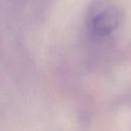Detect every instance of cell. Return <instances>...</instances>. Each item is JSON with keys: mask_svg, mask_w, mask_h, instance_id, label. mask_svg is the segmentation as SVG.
Returning <instances> with one entry per match:
<instances>
[{"mask_svg": "<svg viewBox=\"0 0 131 131\" xmlns=\"http://www.w3.org/2000/svg\"><path fill=\"white\" fill-rule=\"evenodd\" d=\"M122 19L119 9L111 4H99L89 16V28L94 35L105 37L113 33Z\"/></svg>", "mask_w": 131, "mask_h": 131, "instance_id": "obj_1", "label": "cell"}]
</instances>
